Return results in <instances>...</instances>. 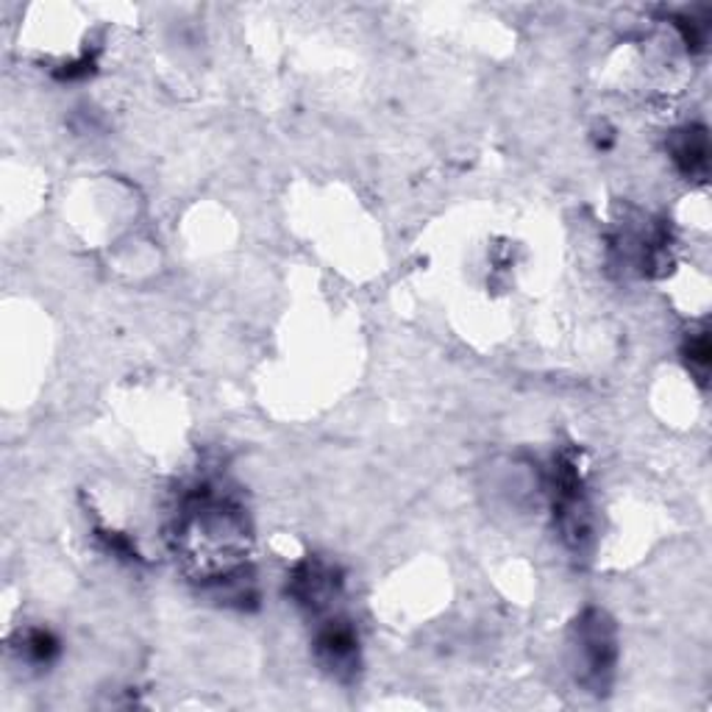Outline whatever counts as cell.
Segmentation results:
<instances>
[{"mask_svg":"<svg viewBox=\"0 0 712 712\" xmlns=\"http://www.w3.org/2000/svg\"><path fill=\"white\" fill-rule=\"evenodd\" d=\"M579 648H582L585 665H588L585 668L588 679H596L601 685L604 674L612 671V659H615V643H612V635L601 615H593V621L582 623Z\"/></svg>","mask_w":712,"mask_h":712,"instance_id":"obj_1","label":"cell"},{"mask_svg":"<svg viewBox=\"0 0 712 712\" xmlns=\"http://www.w3.org/2000/svg\"><path fill=\"white\" fill-rule=\"evenodd\" d=\"M707 156H710V148H707V134L701 129L682 131L674 143V159L688 176H701L707 170Z\"/></svg>","mask_w":712,"mask_h":712,"instance_id":"obj_2","label":"cell"}]
</instances>
